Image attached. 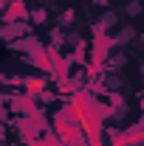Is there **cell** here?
Wrapping results in <instances>:
<instances>
[{"mask_svg":"<svg viewBox=\"0 0 144 146\" xmlns=\"http://www.w3.org/2000/svg\"><path fill=\"white\" fill-rule=\"evenodd\" d=\"M124 11H127V17H139V14H141V3H139V0H130L124 6Z\"/></svg>","mask_w":144,"mask_h":146,"instance_id":"6da1fadb","label":"cell"}]
</instances>
